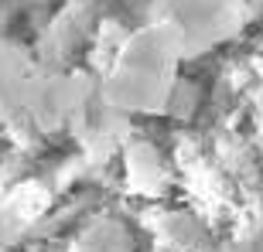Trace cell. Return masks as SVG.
I'll list each match as a JSON object with an SVG mask.
<instances>
[{"mask_svg":"<svg viewBox=\"0 0 263 252\" xmlns=\"http://www.w3.org/2000/svg\"><path fill=\"white\" fill-rule=\"evenodd\" d=\"M181 41L167 24L144 31L130 41L109 78V102L120 109H157L167 99Z\"/></svg>","mask_w":263,"mask_h":252,"instance_id":"cell-1","label":"cell"},{"mask_svg":"<svg viewBox=\"0 0 263 252\" xmlns=\"http://www.w3.org/2000/svg\"><path fill=\"white\" fill-rule=\"evenodd\" d=\"M48 82L0 41V116H24L48 106Z\"/></svg>","mask_w":263,"mask_h":252,"instance_id":"cell-2","label":"cell"},{"mask_svg":"<svg viewBox=\"0 0 263 252\" xmlns=\"http://www.w3.org/2000/svg\"><path fill=\"white\" fill-rule=\"evenodd\" d=\"M164 20L178 34L185 51L215 41L229 24L226 20V0H167Z\"/></svg>","mask_w":263,"mask_h":252,"instance_id":"cell-3","label":"cell"}]
</instances>
